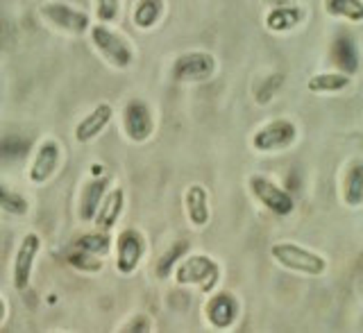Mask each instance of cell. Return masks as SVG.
<instances>
[{"label": "cell", "instance_id": "1", "mask_svg": "<svg viewBox=\"0 0 363 333\" xmlns=\"http://www.w3.org/2000/svg\"><path fill=\"white\" fill-rule=\"evenodd\" d=\"M89 41L94 45V50L116 71H128L134 64V45L130 39L121 34L116 28L107 26V23H94L89 28Z\"/></svg>", "mask_w": 363, "mask_h": 333}, {"label": "cell", "instance_id": "19", "mask_svg": "<svg viewBox=\"0 0 363 333\" xmlns=\"http://www.w3.org/2000/svg\"><path fill=\"white\" fill-rule=\"evenodd\" d=\"M164 0H136L132 7V26L141 32L152 30L164 16Z\"/></svg>", "mask_w": 363, "mask_h": 333}, {"label": "cell", "instance_id": "23", "mask_svg": "<svg viewBox=\"0 0 363 333\" xmlns=\"http://www.w3.org/2000/svg\"><path fill=\"white\" fill-rule=\"evenodd\" d=\"M302 18V11L298 9H275L270 11L268 18H266V26L272 30V32H281V30H291L300 23Z\"/></svg>", "mask_w": 363, "mask_h": 333}, {"label": "cell", "instance_id": "5", "mask_svg": "<svg viewBox=\"0 0 363 333\" xmlns=\"http://www.w3.org/2000/svg\"><path fill=\"white\" fill-rule=\"evenodd\" d=\"M145 236L134 227H125L113 236V268L121 277H132L145 259Z\"/></svg>", "mask_w": 363, "mask_h": 333}, {"label": "cell", "instance_id": "3", "mask_svg": "<svg viewBox=\"0 0 363 333\" xmlns=\"http://www.w3.org/2000/svg\"><path fill=\"white\" fill-rule=\"evenodd\" d=\"M270 256L277 266L286 268L291 272H298V274H306V277H323V274L327 272L325 256L315 254L313 249L302 247L298 243H289V240L272 243Z\"/></svg>", "mask_w": 363, "mask_h": 333}, {"label": "cell", "instance_id": "18", "mask_svg": "<svg viewBox=\"0 0 363 333\" xmlns=\"http://www.w3.org/2000/svg\"><path fill=\"white\" fill-rule=\"evenodd\" d=\"M340 193H343V202L352 209L357 206H363V162L361 159H354L343 175V181H340Z\"/></svg>", "mask_w": 363, "mask_h": 333}, {"label": "cell", "instance_id": "6", "mask_svg": "<svg viewBox=\"0 0 363 333\" xmlns=\"http://www.w3.org/2000/svg\"><path fill=\"white\" fill-rule=\"evenodd\" d=\"M121 128L130 143H147L155 134V113L152 107L141 98H132L125 102L121 113Z\"/></svg>", "mask_w": 363, "mask_h": 333}, {"label": "cell", "instance_id": "17", "mask_svg": "<svg viewBox=\"0 0 363 333\" xmlns=\"http://www.w3.org/2000/svg\"><path fill=\"white\" fill-rule=\"evenodd\" d=\"M73 249L84 252V254L96 256V259H105L111 254V249H113V234L102 232V229L94 227L91 232H84L75 238Z\"/></svg>", "mask_w": 363, "mask_h": 333}, {"label": "cell", "instance_id": "14", "mask_svg": "<svg viewBox=\"0 0 363 333\" xmlns=\"http://www.w3.org/2000/svg\"><path fill=\"white\" fill-rule=\"evenodd\" d=\"M111 186H113L111 179L105 177V175L91 177V179L84 181L82 191H79V195H77V215H79V220H82L84 225L94 222L100 204H102V200H105V195H107V191Z\"/></svg>", "mask_w": 363, "mask_h": 333}, {"label": "cell", "instance_id": "21", "mask_svg": "<svg viewBox=\"0 0 363 333\" xmlns=\"http://www.w3.org/2000/svg\"><path fill=\"white\" fill-rule=\"evenodd\" d=\"M325 11L334 18L350 23H363V0H325Z\"/></svg>", "mask_w": 363, "mask_h": 333}, {"label": "cell", "instance_id": "2", "mask_svg": "<svg viewBox=\"0 0 363 333\" xmlns=\"http://www.w3.org/2000/svg\"><path fill=\"white\" fill-rule=\"evenodd\" d=\"M173 279L182 288H198L200 293L209 295L220 283V266L207 254H189L179 259L173 270Z\"/></svg>", "mask_w": 363, "mask_h": 333}, {"label": "cell", "instance_id": "22", "mask_svg": "<svg viewBox=\"0 0 363 333\" xmlns=\"http://www.w3.org/2000/svg\"><path fill=\"white\" fill-rule=\"evenodd\" d=\"M0 211H5L9 215H26L30 211V204L18 191L0 184Z\"/></svg>", "mask_w": 363, "mask_h": 333}, {"label": "cell", "instance_id": "15", "mask_svg": "<svg viewBox=\"0 0 363 333\" xmlns=\"http://www.w3.org/2000/svg\"><path fill=\"white\" fill-rule=\"evenodd\" d=\"M184 211L193 229H204L211 220L209 193L202 184H191L184 191Z\"/></svg>", "mask_w": 363, "mask_h": 333}, {"label": "cell", "instance_id": "4", "mask_svg": "<svg viewBox=\"0 0 363 333\" xmlns=\"http://www.w3.org/2000/svg\"><path fill=\"white\" fill-rule=\"evenodd\" d=\"M39 16L48 23L50 28L60 30L64 34H73V37H82L89 34V28L94 21L84 9H77L73 5L64 3V0H45L39 5Z\"/></svg>", "mask_w": 363, "mask_h": 333}, {"label": "cell", "instance_id": "13", "mask_svg": "<svg viewBox=\"0 0 363 333\" xmlns=\"http://www.w3.org/2000/svg\"><path fill=\"white\" fill-rule=\"evenodd\" d=\"M113 116H116L113 105H109V102H98L94 109H91L89 113H84V116L77 120L75 130H73V139L79 145L94 143L98 136L109 128V123L113 120Z\"/></svg>", "mask_w": 363, "mask_h": 333}, {"label": "cell", "instance_id": "26", "mask_svg": "<svg viewBox=\"0 0 363 333\" xmlns=\"http://www.w3.org/2000/svg\"><path fill=\"white\" fill-rule=\"evenodd\" d=\"M5 317H7V302L0 297V322H5Z\"/></svg>", "mask_w": 363, "mask_h": 333}, {"label": "cell", "instance_id": "12", "mask_svg": "<svg viewBox=\"0 0 363 333\" xmlns=\"http://www.w3.org/2000/svg\"><path fill=\"white\" fill-rule=\"evenodd\" d=\"M238 311H241V306H238V300L230 290L209 293V302L204 304V317H207V322L218 331L232 329L238 320Z\"/></svg>", "mask_w": 363, "mask_h": 333}, {"label": "cell", "instance_id": "8", "mask_svg": "<svg viewBox=\"0 0 363 333\" xmlns=\"http://www.w3.org/2000/svg\"><path fill=\"white\" fill-rule=\"evenodd\" d=\"M213 73H216V57L207 50H191L179 55L173 62V68H170V75L179 84L207 82Z\"/></svg>", "mask_w": 363, "mask_h": 333}, {"label": "cell", "instance_id": "24", "mask_svg": "<svg viewBox=\"0 0 363 333\" xmlns=\"http://www.w3.org/2000/svg\"><path fill=\"white\" fill-rule=\"evenodd\" d=\"M186 249H189V243L186 240H182V243H177V245H173L170 247L166 254L159 259V263H157V277L159 279H166L168 274H173V270H175V266L179 263V259L182 256H186Z\"/></svg>", "mask_w": 363, "mask_h": 333}, {"label": "cell", "instance_id": "9", "mask_svg": "<svg viewBox=\"0 0 363 333\" xmlns=\"http://www.w3.org/2000/svg\"><path fill=\"white\" fill-rule=\"evenodd\" d=\"M250 193H252V198L261 206H264L266 211H270L272 215L286 218L295 209L293 195L286 193L279 186V184H275V181L264 177V175H252V177H250Z\"/></svg>", "mask_w": 363, "mask_h": 333}, {"label": "cell", "instance_id": "16", "mask_svg": "<svg viewBox=\"0 0 363 333\" xmlns=\"http://www.w3.org/2000/svg\"><path fill=\"white\" fill-rule=\"evenodd\" d=\"M123 209H125V191L121 186H111L105 195V200H102L91 227L113 234V229H116L121 215H123Z\"/></svg>", "mask_w": 363, "mask_h": 333}, {"label": "cell", "instance_id": "25", "mask_svg": "<svg viewBox=\"0 0 363 333\" xmlns=\"http://www.w3.org/2000/svg\"><path fill=\"white\" fill-rule=\"evenodd\" d=\"M94 11L98 23L113 26L121 16V0H94Z\"/></svg>", "mask_w": 363, "mask_h": 333}, {"label": "cell", "instance_id": "11", "mask_svg": "<svg viewBox=\"0 0 363 333\" xmlns=\"http://www.w3.org/2000/svg\"><path fill=\"white\" fill-rule=\"evenodd\" d=\"M62 157H64L62 145L55 139L41 141L37 145V150H34L30 168H28L30 184H34V186H43V184H48L57 175V170L62 168Z\"/></svg>", "mask_w": 363, "mask_h": 333}, {"label": "cell", "instance_id": "7", "mask_svg": "<svg viewBox=\"0 0 363 333\" xmlns=\"http://www.w3.org/2000/svg\"><path fill=\"white\" fill-rule=\"evenodd\" d=\"M41 249H43V240L37 232H28L21 238L14 261H11V286H14L16 293H23L30 288L34 266H37Z\"/></svg>", "mask_w": 363, "mask_h": 333}, {"label": "cell", "instance_id": "20", "mask_svg": "<svg viewBox=\"0 0 363 333\" xmlns=\"http://www.w3.org/2000/svg\"><path fill=\"white\" fill-rule=\"evenodd\" d=\"M352 84V75L345 71H327V73H318L309 77L306 89L311 94H340Z\"/></svg>", "mask_w": 363, "mask_h": 333}, {"label": "cell", "instance_id": "10", "mask_svg": "<svg viewBox=\"0 0 363 333\" xmlns=\"http://www.w3.org/2000/svg\"><path fill=\"white\" fill-rule=\"evenodd\" d=\"M295 141H298V128L295 123L289 118H277V120H270L266 125L255 132L252 136V147L257 152H281L291 147Z\"/></svg>", "mask_w": 363, "mask_h": 333}]
</instances>
